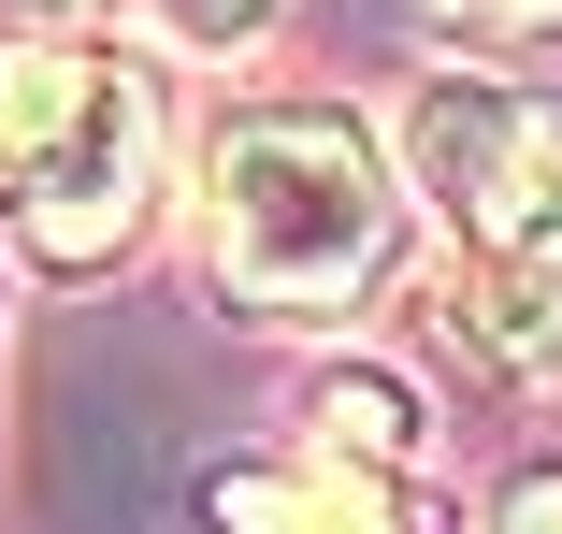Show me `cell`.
<instances>
[{
    "instance_id": "8",
    "label": "cell",
    "mask_w": 562,
    "mask_h": 534,
    "mask_svg": "<svg viewBox=\"0 0 562 534\" xmlns=\"http://www.w3.org/2000/svg\"><path fill=\"white\" fill-rule=\"evenodd\" d=\"M491 534H562V477H519V491H505V520H491Z\"/></svg>"
},
{
    "instance_id": "9",
    "label": "cell",
    "mask_w": 562,
    "mask_h": 534,
    "mask_svg": "<svg viewBox=\"0 0 562 534\" xmlns=\"http://www.w3.org/2000/svg\"><path fill=\"white\" fill-rule=\"evenodd\" d=\"M0 30H15V44L30 30H101V0H0Z\"/></svg>"
},
{
    "instance_id": "2",
    "label": "cell",
    "mask_w": 562,
    "mask_h": 534,
    "mask_svg": "<svg viewBox=\"0 0 562 534\" xmlns=\"http://www.w3.org/2000/svg\"><path fill=\"white\" fill-rule=\"evenodd\" d=\"M159 188V101L101 30H30L0 44V218L44 260H116Z\"/></svg>"
},
{
    "instance_id": "1",
    "label": "cell",
    "mask_w": 562,
    "mask_h": 534,
    "mask_svg": "<svg viewBox=\"0 0 562 534\" xmlns=\"http://www.w3.org/2000/svg\"><path fill=\"white\" fill-rule=\"evenodd\" d=\"M390 232H404V188L361 116H331V101L232 116V145H216V275H232V303L347 318L390 275Z\"/></svg>"
},
{
    "instance_id": "7",
    "label": "cell",
    "mask_w": 562,
    "mask_h": 534,
    "mask_svg": "<svg viewBox=\"0 0 562 534\" xmlns=\"http://www.w3.org/2000/svg\"><path fill=\"white\" fill-rule=\"evenodd\" d=\"M260 15H274V0H159V30H173V44H202V58L260 44Z\"/></svg>"
},
{
    "instance_id": "5",
    "label": "cell",
    "mask_w": 562,
    "mask_h": 534,
    "mask_svg": "<svg viewBox=\"0 0 562 534\" xmlns=\"http://www.w3.org/2000/svg\"><path fill=\"white\" fill-rule=\"evenodd\" d=\"M317 448H347L375 477H418V419H404L390 376H317Z\"/></svg>"
},
{
    "instance_id": "4",
    "label": "cell",
    "mask_w": 562,
    "mask_h": 534,
    "mask_svg": "<svg viewBox=\"0 0 562 534\" xmlns=\"http://www.w3.org/2000/svg\"><path fill=\"white\" fill-rule=\"evenodd\" d=\"M216 534H447V520H418V491L404 477H375V463H347V448H274V463H216Z\"/></svg>"
},
{
    "instance_id": "3",
    "label": "cell",
    "mask_w": 562,
    "mask_h": 534,
    "mask_svg": "<svg viewBox=\"0 0 562 534\" xmlns=\"http://www.w3.org/2000/svg\"><path fill=\"white\" fill-rule=\"evenodd\" d=\"M418 188L462 232V318L505 361H562V116L505 87H432Z\"/></svg>"
},
{
    "instance_id": "6",
    "label": "cell",
    "mask_w": 562,
    "mask_h": 534,
    "mask_svg": "<svg viewBox=\"0 0 562 534\" xmlns=\"http://www.w3.org/2000/svg\"><path fill=\"white\" fill-rule=\"evenodd\" d=\"M404 30H432L447 58H533L562 44V0H404Z\"/></svg>"
}]
</instances>
